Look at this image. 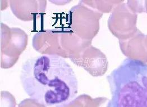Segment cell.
I'll return each mask as SVG.
<instances>
[{"instance_id": "7", "label": "cell", "mask_w": 147, "mask_h": 107, "mask_svg": "<svg viewBox=\"0 0 147 107\" xmlns=\"http://www.w3.org/2000/svg\"><path fill=\"white\" fill-rule=\"evenodd\" d=\"M90 96L86 94L80 95L70 102L56 106V107H86L87 102Z\"/></svg>"}, {"instance_id": "2", "label": "cell", "mask_w": 147, "mask_h": 107, "mask_svg": "<svg viewBox=\"0 0 147 107\" xmlns=\"http://www.w3.org/2000/svg\"><path fill=\"white\" fill-rule=\"evenodd\" d=\"M107 78L108 107H147V64L127 58Z\"/></svg>"}, {"instance_id": "10", "label": "cell", "mask_w": 147, "mask_h": 107, "mask_svg": "<svg viewBox=\"0 0 147 107\" xmlns=\"http://www.w3.org/2000/svg\"><path fill=\"white\" fill-rule=\"evenodd\" d=\"M109 99L106 98H96L94 99L89 98L86 107H108Z\"/></svg>"}, {"instance_id": "9", "label": "cell", "mask_w": 147, "mask_h": 107, "mask_svg": "<svg viewBox=\"0 0 147 107\" xmlns=\"http://www.w3.org/2000/svg\"><path fill=\"white\" fill-rule=\"evenodd\" d=\"M127 5L136 13L146 12L145 1H128Z\"/></svg>"}, {"instance_id": "5", "label": "cell", "mask_w": 147, "mask_h": 107, "mask_svg": "<svg viewBox=\"0 0 147 107\" xmlns=\"http://www.w3.org/2000/svg\"><path fill=\"white\" fill-rule=\"evenodd\" d=\"M144 35L139 30L130 37L120 40V48L124 55L129 59L147 62V50Z\"/></svg>"}, {"instance_id": "13", "label": "cell", "mask_w": 147, "mask_h": 107, "mask_svg": "<svg viewBox=\"0 0 147 107\" xmlns=\"http://www.w3.org/2000/svg\"><path fill=\"white\" fill-rule=\"evenodd\" d=\"M145 44H146V47L147 50V35L146 36V38H145Z\"/></svg>"}, {"instance_id": "12", "label": "cell", "mask_w": 147, "mask_h": 107, "mask_svg": "<svg viewBox=\"0 0 147 107\" xmlns=\"http://www.w3.org/2000/svg\"><path fill=\"white\" fill-rule=\"evenodd\" d=\"M145 10L147 13V1H145Z\"/></svg>"}, {"instance_id": "6", "label": "cell", "mask_w": 147, "mask_h": 107, "mask_svg": "<svg viewBox=\"0 0 147 107\" xmlns=\"http://www.w3.org/2000/svg\"><path fill=\"white\" fill-rule=\"evenodd\" d=\"M87 5L92 8L97 10L99 12H109L114 10L121 3V1H84Z\"/></svg>"}, {"instance_id": "11", "label": "cell", "mask_w": 147, "mask_h": 107, "mask_svg": "<svg viewBox=\"0 0 147 107\" xmlns=\"http://www.w3.org/2000/svg\"><path fill=\"white\" fill-rule=\"evenodd\" d=\"M18 107H46V106L39 103L35 100L30 98L23 100Z\"/></svg>"}, {"instance_id": "8", "label": "cell", "mask_w": 147, "mask_h": 107, "mask_svg": "<svg viewBox=\"0 0 147 107\" xmlns=\"http://www.w3.org/2000/svg\"><path fill=\"white\" fill-rule=\"evenodd\" d=\"M14 96L9 92H1V107H16Z\"/></svg>"}, {"instance_id": "4", "label": "cell", "mask_w": 147, "mask_h": 107, "mask_svg": "<svg viewBox=\"0 0 147 107\" xmlns=\"http://www.w3.org/2000/svg\"><path fill=\"white\" fill-rule=\"evenodd\" d=\"M78 63L94 76L103 75L108 66L105 55L91 45L83 50L82 57L80 58Z\"/></svg>"}, {"instance_id": "1", "label": "cell", "mask_w": 147, "mask_h": 107, "mask_svg": "<svg viewBox=\"0 0 147 107\" xmlns=\"http://www.w3.org/2000/svg\"><path fill=\"white\" fill-rule=\"evenodd\" d=\"M20 79L25 93L45 106L71 102L78 92V82L70 65L59 55H43L26 60Z\"/></svg>"}, {"instance_id": "3", "label": "cell", "mask_w": 147, "mask_h": 107, "mask_svg": "<svg viewBox=\"0 0 147 107\" xmlns=\"http://www.w3.org/2000/svg\"><path fill=\"white\" fill-rule=\"evenodd\" d=\"M137 13L127 4H120L114 10L109 20V26L113 35L120 40L126 39L134 35L136 27Z\"/></svg>"}]
</instances>
